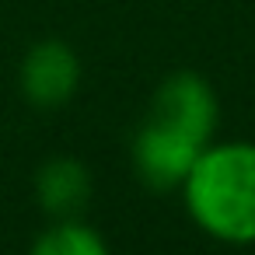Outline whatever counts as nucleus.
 Wrapping results in <instances>:
<instances>
[{
    "mask_svg": "<svg viewBox=\"0 0 255 255\" xmlns=\"http://www.w3.org/2000/svg\"><path fill=\"white\" fill-rule=\"evenodd\" d=\"M213 126H217L213 88L199 74H171L157 88L147 123L133 140L136 175L157 192L182 185L199 154L206 150Z\"/></svg>",
    "mask_w": 255,
    "mask_h": 255,
    "instance_id": "1",
    "label": "nucleus"
},
{
    "mask_svg": "<svg viewBox=\"0 0 255 255\" xmlns=\"http://www.w3.org/2000/svg\"><path fill=\"white\" fill-rule=\"evenodd\" d=\"M192 220L217 241H255V143L206 147L182 182Z\"/></svg>",
    "mask_w": 255,
    "mask_h": 255,
    "instance_id": "2",
    "label": "nucleus"
},
{
    "mask_svg": "<svg viewBox=\"0 0 255 255\" xmlns=\"http://www.w3.org/2000/svg\"><path fill=\"white\" fill-rule=\"evenodd\" d=\"M77 81H81V60L60 39L35 42L21 60V95L39 109H56L70 102Z\"/></svg>",
    "mask_w": 255,
    "mask_h": 255,
    "instance_id": "3",
    "label": "nucleus"
},
{
    "mask_svg": "<svg viewBox=\"0 0 255 255\" xmlns=\"http://www.w3.org/2000/svg\"><path fill=\"white\" fill-rule=\"evenodd\" d=\"M35 196L56 220H74L91 199V175L74 157H53L35 175Z\"/></svg>",
    "mask_w": 255,
    "mask_h": 255,
    "instance_id": "4",
    "label": "nucleus"
},
{
    "mask_svg": "<svg viewBox=\"0 0 255 255\" xmlns=\"http://www.w3.org/2000/svg\"><path fill=\"white\" fill-rule=\"evenodd\" d=\"M28 255H109V245L95 227L74 217V220H56L49 231H42Z\"/></svg>",
    "mask_w": 255,
    "mask_h": 255,
    "instance_id": "5",
    "label": "nucleus"
}]
</instances>
